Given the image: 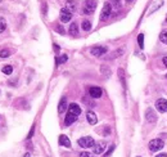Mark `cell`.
<instances>
[{
    "label": "cell",
    "instance_id": "cell-1",
    "mask_svg": "<svg viewBox=\"0 0 167 157\" xmlns=\"http://www.w3.org/2000/svg\"><path fill=\"white\" fill-rule=\"evenodd\" d=\"M98 7V2L96 0H86L84 3V8H82V13L84 14H93Z\"/></svg>",
    "mask_w": 167,
    "mask_h": 157
},
{
    "label": "cell",
    "instance_id": "cell-2",
    "mask_svg": "<svg viewBox=\"0 0 167 157\" xmlns=\"http://www.w3.org/2000/svg\"><path fill=\"white\" fill-rule=\"evenodd\" d=\"M149 150H151V152H158L161 151L162 148L165 147V142L162 141V139H152L151 142H149Z\"/></svg>",
    "mask_w": 167,
    "mask_h": 157
},
{
    "label": "cell",
    "instance_id": "cell-3",
    "mask_svg": "<svg viewBox=\"0 0 167 157\" xmlns=\"http://www.w3.org/2000/svg\"><path fill=\"white\" fill-rule=\"evenodd\" d=\"M78 146L82 147V148H93L95 146V141L91 137H82L77 141Z\"/></svg>",
    "mask_w": 167,
    "mask_h": 157
},
{
    "label": "cell",
    "instance_id": "cell-4",
    "mask_svg": "<svg viewBox=\"0 0 167 157\" xmlns=\"http://www.w3.org/2000/svg\"><path fill=\"white\" fill-rule=\"evenodd\" d=\"M107 52H108V48L107 47H103V45H96V47H93L90 49V53L94 57H102L104 54H107Z\"/></svg>",
    "mask_w": 167,
    "mask_h": 157
},
{
    "label": "cell",
    "instance_id": "cell-5",
    "mask_svg": "<svg viewBox=\"0 0 167 157\" xmlns=\"http://www.w3.org/2000/svg\"><path fill=\"white\" fill-rule=\"evenodd\" d=\"M59 18H60V21H62V22L67 23V22L71 21V18H72V12L68 11L67 8H62V9H60V13H59Z\"/></svg>",
    "mask_w": 167,
    "mask_h": 157
},
{
    "label": "cell",
    "instance_id": "cell-6",
    "mask_svg": "<svg viewBox=\"0 0 167 157\" xmlns=\"http://www.w3.org/2000/svg\"><path fill=\"white\" fill-rule=\"evenodd\" d=\"M111 12H112L111 3H105L104 7H103V9H102V13H100V21H105L107 18H109Z\"/></svg>",
    "mask_w": 167,
    "mask_h": 157
},
{
    "label": "cell",
    "instance_id": "cell-7",
    "mask_svg": "<svg viewBox=\"0 0 167 157\" xmlns=\"http://www.w3.org/2000/svg\"><path fill=\"white\" fill-rule=\"evenodd\" d=\"M156 108L157 111H160L161 113L167 112V101L165 98H160L156 101Z\"/></svg>",
    "mask_w": 167,
    "mask_h": 157
},
{
    "label": "cell",
    "instance_id": "cell-8",
    "mask_svg": "<svg viewBox=\"0 0 167 157\" xmlns=\"http://www.w3.org/2000/svg\"><path fill=\"white\" fill-rule=\"evenodd\" d=\"M93 148H94V153L95 155H100V153L104 152L105 148H107V142L105 141H99V142L95 143V146Z\"/></svg>",
    "mask_w": 167,
    "mask_h": 157
},
{
    "label": "cell",
    "instance_id": "cell-9",
    "mask_svg": "<svg viewBox=\"0 0 167 157\" xmlns=\"http://www.w3.org/2000/svg\"><path fill=\"white\" fill-rule=\"evenodd\" d=\"M145 119L148 123H151V124H154L156 121H157V113L154 112L153 108H147L145 111Z\"/></svg>",
    "mask_w": 167,
    "mask_h": 157
},
{
    "label": "cell",
    "instance_id": "cell-10",
    "mask_svg": "<svg viewBox=\"0 0 167 157\" xmlns=\"http://www.w3.org/2000/svg\"><path fill=\"white\" fill-rule=\"evenodd\" d=\"M102 94H103V92H102L100 88H98V86H91V88L89 89V95L91 98H94V99L100 98Z\"/></svg>",
    "mask_w": 167,
    "mask_h": 157
},
{
    "label": "cell",
    "instance_id": "cell-11",
    "mask_svg": "<svg viewBox=\"0 0 167 157\" xmlns=\"http://www.w3.org/2000/svg\"><path fill=\"white\" fill-rule=\"evenodd\" d=\"M68 112H69V113H72V115L78 116V115L81 113V108H80V106H78V104L71 103V104L68 106Z\"/></svg>",
    "mask_w": 167,
    "mask_h": 157
},
{
    "label": "cell",
    "instance_id": "cell-12",
    "mask_svg": "<svg viewBox=\"0 0 167 157\" xmlns=\"http://www.w3.org/2000/svg\"><path fill=\"white\" fill-rule=\"evenodd\" d=\"M67 108H68L67 98H66V97H62V99H60V102H59V104H58V112H59V113H64Z\"/></svg>",
    "mask_w": 167,
    "mask_h": 157
},
{
    "label": "cell",
    "instance_id": "cell-13",
    "mask_svg": "<svg viewBox=\"0 0 167 157\" xmlns=\"http://www.w3.org/2000/svg\"><path fill=\"white\" fill-rule=\"evenodd\" d=\"M86 119H87V121H89V124H90V125H95L96 123H98V117H96V115H95L93 111H87V113H86Z\"/></svg>",
    "mask_w": 167,
    "mask_h": 157
},
{
    "label": "cell",
    "instance_id": "cell-14",
    "mask_svg": "<svg viewBox=\"0 0 167 157\" xmlns=\"http://www.w3.org/2000/svg\"><path fill=\"white\" fill-rule=\"evenodd\" d=\"M124 52H125L124 48H120V49H117V50H115V52H112L109 56L105 57V59H108V61H109V59H115V58H117V57H120V56L124 54Z\"/></svg>",
    "mask_w": 167,
    "mask_h": 157
},
{
    "label": "cell",
    "instance_id": "cell-15",
    "mask_svg": "<svg viewBox=\"0 0 167 157\" xmlns=\"http://www.w3.org/2000/svg\"><path fill=\"white\" fill-rule=\"evenodd\" d=\"M59 144L66 147V148H71V141L68 139V137H66L63 134L59 135Z\"/></svg>",
    "mask_w": 167,
    "mask_h": 157
},
{
    "label": "cell",
    "instance_id": "cell-16",
    "mask_svg": "<svg viewBox=\"0 0 167 157\" xmlns=\"http://www.w3.org/2000/svg\"><path fill=\"white\" fill-rule=\"evenodd\" d=\"M77 120V116L76 115H72V113H67V116H66V119H64V124H66V126H69L71 124H73L75 121Z\"/></svg>",
    "mask_w": 167,
    "mask_h": 157
},
{
    "label": "cell",
    "instance_id": "cell-17",
    "mask_svg": "<svg viewBox=\"0 0 167 157\" xmlns=\"http://www.w3.org/2000/svg\"><path fill=\"white\" fill-rule=\"evenodd\" d=\"M66 8L68 11L75 12L77 9V3L75 2V0H67V2H66Z\"/></svg>",
    "mask_w": 167,
    "mask_h": 157
},
{
    "label": "cell",
    "instance_id": "cell-18",
    "mask_svg": "<svg viewBox=\"0 0 167 157\" xmlns=\"http://www.w3.org/2000/svg\"><path fill=\"white\" fill-rule=\"evenodd\" d=\"M68 31H69V34H71V35H73V36H75V35H77L78 34V25L76 22H72L71 26H69Z\"/></svg>",
    "mask_w": 167,
    "mask_h": 157
},
{
    "label": "cell",
    "instance_id": "cell-19",
    "mask_svg": "<svg viewBox=\"0 0 167 157\" xmlns=\"http://www.w3.org/2000/svg\"><path fill=\"white\" fill-rule=\"evenodd\" d=\"M118 77H120V80H121V84H122V88L126 89V81H125V71L122 68L118 70Z\"/></svg>",
    "mask_w": 167,
    "mask_h": 157
},
{
    "label": "cell",
    "instance_id": "cell-20",
    "mask_svg": "<svg viewBox=\"0 0 167 157\" xmlns=\"http://www.w3.org/2000/svg\"><path fill=\"white\" fill-rule=\"evenodd\" d=\"M67 59H68L67 54H62L59 58H58V57L55 58V63H57V66H59V65H62V63H66V62H67Z\"/></svg>",
    "mask_w": 167,
    "mask_h": 157
},
{
    "label": "cell",
    "instance_id": "cell-21",
    "mask_svg": "<svg viewBox=\"0 0 167 157\" xmlns=\"http://www.w3.org/2000/svg\"><path fill=\"white\" fill-rule=\"evenodd\" d=\"M2 72H3L4 75H12V72H13V67H12L11 65H7V66H4V67L2 68Z\"/></svg>",
    "mask_w": 167,
    "mask_h": 157
},
{
    "label": "cell",
    "instance_id": "cell-22",
    "mask_svg": "<svg viewBox=\"0 0 167 157\" xmlns=\"http://www.w3.org/2000/svg\"><path fill=\"white\" fill-rule=\"evenodd\" d=\"M100 71H102V74H103L104 76H107V77H109V76H111V68H109V67H107L105 65H103V66L100 67Z\"/></svg>",
    "mask_w": 167,
    "mask_h": 157
},
{
    "label": "cell",
    "instance_id": "cell-23",
    "mask_svg": "<svg viewBox=\"0 0 167 157\" xmlns=\"http://www.w3.org/2000/svg\"><path fill=\"white\" fill-rule=\"evenodd\" d=\"M160 39H161V41L163 43V44H166V45H167V29H165V30L161 32Z\"/></svg>",
    "mask_w": 167,
    "mask_h": 157
},
{
    "label": "cell",
    "instance_id": "cell-24",
    "mask_svg": "<svg viewBox=\"0 0 167 157\" xmlns=\"http://www.w3.org/2000/svg\"><path fill=\"white\" fill-rule=\"evenodd\" d=\"M82 30L84 31H90V29H91V22L90 21H82Z\"/></svg>",
    "mask_w": 167,
    "mask_h": 157
},
{
    "label": "cell",
    "instance_id": "cell-25",
    "mask_svg": "<svg viewBox=\"0 0 167 157\" xmlns=\"http://www.w3.org/2000/svg\"><path fill=\"white\" fill-rule=\"evenodd\" d=\"M7 29V21L3 18V17H0V34L4 32Z\"/></svg>",
    "mask_w": 167,
    "mask_h": 157
},
{
    "label": "cell",
    "instance_id": "cell-26",
    "mask_svg": "<svg viewBox=\"0 0 167 157\" xmlns=\"http://www.w3.org/2000/svg\"><path fill=\"white\" fill-rule=\"evenodd\" d=\"M138 44L140 48H144V34H139V36H138Z\"/></svg>",
    "mask_w": 167,
    "mask_h": 157
},
{
    "label": "cell",
    "instance_id": "cell-27",
    "mask_svg": "<svg viewBox=\"0 0 167 157\" xmlns=\"http://www.w3.org/2000/svg\"><path fill=\"white\" fill-rule=\"evenodd\" d=\"M11 56V50L9 49H3L0 50V58H8Z\"/></svg>",
    "mask_w": 167,
    "mask_h": 157
},
{
    "label": "cell",
    "instance_id": "cell-28",
    "mask_svg": "<svg viewBox=\"0 0 167 157\" xmlns=\"http://www.w3.org/2000/svg\"><path fill=\"white\" fill-rule=\"evenodd\" d=\"M82 102H84V103H86V104H89V107H95V103H94L93 101H90L89 98H86V97H85V98H82Z\"/></svg>",
    "mask_w": 167,
    "mask_h": 157
},
{
    "label": "cell",
    "instance_id": "cell-29",
    "mask_svg": "<svg viewBox=\"0 0 167 157\" xmlns=\"http://www.w3.org/2000/svg\"><path fill=\"white\" fill-rule=\"evenodd\" d=\"M115 147H116L115 144H112V146L109 147V150H108L107 152H105V153H104V157H109V156L112 155V152H113V151H115Z\"/></svg>",
    "mask_w": 167,
    "mask_h": 157
},
{
    "label": "cell",
    "instance_id": "cell-30",
    "mask_svg": "<svg viewBox=\"0 0 167 157\" xmlns=\"http://www.w3.org/2000/svg\"><path fill=\"white\" fill-rule=\"evenodd\" d=\"M55 31H58L60 35H64V32H66L64 29L62 27V25H57V26H55Z\"/></svg>",
    "mask_w": 167,
    "mask_h": 157
},
{
    "label": "cell",
    "instance_id": "cell-31",
    "mask_svg": "<svg viewBox=\"0 0 167 157\" xmlns=\"http://www.w3.org/2000/svg\"><path fill=\"white\" fill-rule=\"evenodd\" d=\"M111 5H113L115 8H120L121 7V0H111Z\"/></svg>",
    "mask_w": 167,
    "mask_h": 157
},
{
    "label": "cell",
    "instance_id": "cell-32",
    "mask_svg": "<svg viewBox=\"0 0 167 157\" xmlns=\"http://www.w3.org/2000/svg\"><path fill=\"white\" fill-rule=\"evenodd\" d=\"M162 5H163V2H162V0H161V2H158V4H157V5H154V7L152 8V9H151V13H153V12H154V11L157 9L158 7H162Z\"/></svg>",
    "mask_w": 167,
    "mask_h": 157
},
{
    "label": "cell",
    "instance_id": "cell-33",
    "mask_svg": "<svg viewBox=\"0 0 167 157\" xmlns=\"http://www.w3.org/2000/svg\"><path fill=\"white\" fill-rule=\"evenodd\" d=\"M80 157H93V153H90V152H81Z\"/></svg>",
    "mask_w": 167,
    "mask_h": 157
},
{
    "label": "cell",
    "instance_id": "cell-34",
    "mask_svg": "<svg viewBox=\"0 0 167 157\" xmlns=\"http://www.w3.org/2000/svg\"><path fill=\"white\" fill-rule=\"evenodd\" d=\"M41 9H42V13H44V14H46V11H48V5H46V3H42Z\"/></svg>",
    "mask_w": 167,
    "mask_h": 157
},
{
    "label": "cell",
    "instance_id": "cell-35",
    "mask_svg": "<svg viewBox=\"0 0 167 157\" xmlns=\"http://www.w3.org/2000/svg\"><path fill=\"white\" fill-rule=\"evenodd\" d=\"M33 132H35V125H32V128H31V130H30V133H29V137H27V139H31V138H32V135H33Z\"/></svg>",
    "mask_w": 167,
    "mask_h": 157
},
{
    "label": "cell",
    "instance_id": "cell-36",
    "mask_svg": "<svg viewBox=\"0 0 167 157\" xmlns=\"http://www.w3.org/2000/svg\"><path fill=\"white\" fill-rule=\"evenodd\" d=\"M163 65L167 67V56H166V57H163Z\"/></svg>",
    "mask_w": 167,
    "mask_h": 157
},
{
    "label": "cell",
    "instance_id": "cell-37",
    "mask_svg": "<svg viewBox=\"0 0 167 157\" xmlns=\"http://www.w3.org/2000/svg\"><path fill=\"white\" fill-rule=\"evenodd\" d=\"M156 157H167V155L166 153H160V155H157Z\"/></svg>",
    "mask_w": 167,
    "mask_h": 157
},
{
    "label": "cell",
    "instance_id": "cell-38",
    "mask_svg": "<svg viewBox=\"0 0 167 157\" xmlns=\"http://www.w3.org/2000/svg\"><path fill=\"white\" fill-rule=\"evenodd\" d=\"M54 49H55L57 52H59V47H58V45H54Z\"/></svg>",
    "mask_w": 167,
    "mask_h": 157
},
{
    "label": "cell",
    "instance_id": "cell-39",
    "mask_svg": "<svg viewBox=\"0 0 167 157\" xmlns=\"http://www.w3.org/2000/svg\"><path fill=\"white\" fill-rule=\"evenodd\" d=\"M23 157H31V155H30V153H26Z\"/></svg>",
    "mask_w": 167,
    "mask_h": 157
},
{
    "label": "cell",
    "instance_id": "cell-40",
    "mask_svg": "<svg viewBox=\"0 0 167 157\" xmlns=\"http://www.w3.org/2000/svg\"><path fill=\"white\" fill-rule=\"evenodd\" d=\"M134 0H126V3H133Z\"/></svg>",
    "mask_w": 167,
    "mask_h": 157
},
{
    "label": "cell",
    "instance_id": "cell-41",
    "mask_svg": "<svg viewBox=\"0 0 167 157\" xmlns=\"http://www.w3.org/2000/svg\"><path fill=\"white\" fill-rule=\"evenodd\" d=\"M166 23H167V17H166Z\"/></svg>",
    "mask_w": 167,
    "mask_h": 157
},
{
    "label": "cell",
    "instance_id": "cell-42",
    "mask_svg": "<svg viewBox=\"0 0 167 157\" xmlns=\"http://www.w3.org/2000/svg\"><path fill=\"white\" fill-rule=\"evenodd\" d=\"M166 78H167V75H166Z\"/></svg>",
    "mask_w": 167,
    "mask_h": 157
},
{
    "label": "cell",
    "instance_id": "cell-43",
    "mask_svg": "<svg viewBox=\"0 0 167 157\" xmlns=\"http://www.w3.org/2000/svg\"><path fill=\"white\" fill-rule=\"evenodd\" d=\"M0 2H2V0H0Z\"/></svg>",
    "mask_w": 167,
    "mask_h": 157
}]
</instances>
